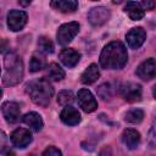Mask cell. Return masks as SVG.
I'll list each match as a JSON object with an SVG mask.
<instances>
[{
  "label": "cell",
  "mask_w": 156,
  "mask_h": 156,
  "mask_svg": "<svg viewBox=\"0 0 156 156\" xmlns=\"http://www.w3.org/2000/svg\"><path fill=\"white\" fill-rule=\"evenodd\" d=\"M110 17H111L110 10L104 6L93 7L88 13V21L94 27H100V26L105 24L110 20Z\"/></svg>",
  "instance_id": "52a82bcc"
},
{
  "label": "cell",
  "mask_w": 156,
  "mask_h": 156,
  "mask_svg": "<svg viewBox=\"0 0 156 156\" xmlns=\"http://www.w3.org/2000/svg\"><path fill=\"white\" fill-rule=\"evenodd\" d=\"M147 145L150 149H156V111L154 113L151 128H150V132L147 135Z\"/></svg>",
  "instance_id": "d4e9b609"
},
{
  "label": "cell",
  "mask_w": 156,
  "mask_h": 156,
  "mask_svg": "<svg viewBox=\"0 0 156 156\" xmlns=\"http://www.w3.org/2000/svg\"><path fill=\"white\" fill-rule=\"evenodd\" d=\"M135 74L147 82V80H151L154 78H156V58H147L145 61H143L135 69Z\"/></svg>",
  "instance_id": "ba28073f"
},
{
  "label": "cell",
  "mask_w": 156,
  "mask_h": 156,
  "mask_svg": "<svg viewBox=\"0 0 156 156\" xmlns=\"http://www.w3.org/2000/svg\"><path fill=\"white\" fill-rule=\"evenodd\" d=\"M43 156H61V151L55 146H49L43 151Z\"/></svg>",
  "instance_id": "4316f807"
},
{
  "label": "cell",
  "mask_w": 156,
  "mask_h": 156,
  "mask_svg": "<svg viewBox=\"0 0 156 156\" xmlns=\"http://www.w3.org/2000/svg\"><path fill=\"white\" fill-rule=\"evenodd\" d=\"M79 32V23L78 22H68L65 24H61L56 33V39L60 45H67L69 44L73 38Z\"/></svg>",
  "instance_id": "277c9868"
},
{
  "label": "cell",
  "mask_w": 156,
  "mask_h": 156,
  "mask_svg": "<svg viewBox=\"0 0 156 156\" xmlns=\"http://www.w3.org/2000/svg\"><path fill=\"white\" fill-rule=\"evenodd\" d=\"M128 61V52L122 41H111L100 54V65L105 69H121Z\"/></svg>",
  "instance_id": "6da1fadb"
},
{
  "label": "cell",
  "mask_w": 156,
  "mask_h": 156,
  "mask_svg": "<svg viewBox=\"0 0 156 156\" xmlns=\"http://www.w3.org/2000/svg\"><path fill=\"white\" fill-rule=\"evenodd\" d=\"M100 77V71H99V67L96 63H91L88 66V68L82 73L80 76V82L83 84H93L95 83Z\"/></svg>",
  "instance_id": "d6986e66"
},
{
  "label": "cell",
  "mask_w": 156,
  "mask_h": 156,
  "mask_svg": "<svg viewBox=\"0 0 156 156\" xmlns=\"http://www.w3.org/2000/svg\"><path fill=\"white\" fill-rule=\"evenodd\" d=\"M58 58L60 61L66 66V67H74L79 60H80V54L74 50V49H62L61 52L58 54Z\"/></svg>",
  "instance_id": "5bb4252c"
},
{
  "label": "cell",
  "mask_w": 156,
  "mask_h": 156,
  "mask_svg": "<svg viewBox=\"0 0 156 156\" xmlns=\"http://www.w3.org/2000/svg\"><path fill=\"white\" fill-rule=\"evenodd\" d=\"M46 76L49 77V79L54 82H60L65 78V71L61 68V66L52 62L49 63V66H46Z\"/></svg>",
  "instance_id": "44dd1931"
},
{
  "label": "cell",
  "mask_w": 156,
  "mask_h": 156,
  "mask_svg": "<svg viewBox=\"0 0 156 156\" xmlns=\"http://www.w3.org/2000/svg\"><path fill=\"white\" fill-rule=\"evenodd\" d=\"M146 39V32L141 28V27H135V28H132L127 34H126V40H127V44L130 49L133 50H136L139 49L144 41Z\"/></svg>",
  "instance_id": "30bf717a"
},
{
  "label": "cell",
  "mask_w": 156,
  "mask_h": 156,
  "mask_svg": "<svg viewBox=\"0 0 156 156\" xmlns=\"http://www.w3.org/2000/svg\"><path fill=\"white\" fill-rule=\"evenodd\" d=\"M143 118H144V112L140 108H133V110L128 111L124 116V119L128 123H133V124L140 123L143 121Z\"/></svg>",
  "instance_id": "7402d4cb"
},
{
  "label": "cell",
  "mask_w": 156,
  "mask_h": 156,
  "mask_svg": "<svg viewBox=\"0 0 156 156\" xmlns=\"http://www.w3.org/2000/svg\"><path fill=\"white\" fill-rule=\"evenodd\" d=\"M77 101H78L79 107L87 113H90V112H93L98 108V101L95 100L94 95L85 88H83L78 91Z\"/></svg>",
  "instance_id": "8992f818"
},
{
  "label": "cell",
  "mask_w": 156,
  "mask_h": 156,
  "mask_svg": "<svg viewBox=\"0 0 156 156\" xmlns=\"http://www.w3.org/2000/svg\"><path fill=\"white\" fill-rule=\"evenodd\" d=\"M60 118L67 126H76V124H78L80 122V113H79V111L77 108L67 105L61 111Z\"/></svg>",
  "instance_id": "4fadbf2b"
},
{
  "label": "cell",
  "mask_w": 156,
  "mask_h": 156,
  "mask_svg": "<svg viewBox=\"0 0 156 156\" xmlns=\"http://www.w3.org/2000/svg\"><path fill=\"white\" fill-rule=\"evenodd\" d=\"M93 1H96V0H93Z\"/></svg>",
  "instance_id": "4dcf8cb0"
},
{
  "label": "cell",
  "mask_w": 156,
  "mask_h": 156,
  "mask_svg": "<svg viewBox=\"0 0 156 156\" xmlns=\"http://www.w3.org/2000/svg\"><path fill=\"white\" fill-rule=\"evenodd\" d=\"M96 91H98V95H99L102 100H105V101L110 100V99H111V96H112L111 85H110L108 83H104V84H101V85L96 89Z\"/></svg>",
  "instance_id": "484cf974"
},
{
  "label": "cell",
  "mask_w": 156,
  "mask_h": 156,
  "mask_svg": "<svg viewBox=\"0 0 156 156\" xmlns=\"http://www.w3.org/2000/svg\"><path fill=\"white\" fill-rule=\"evenodd\" d=\"M124 12L129 16L130 20L133 21H139L144 17L145 15V11H144V7L136 2V1H128L124 6Z\"/></svg>",
  "instance_id": "e0dca14e"
},
{
  "label": "cell",
  "mask_w": 156,
  "mask_h": 156,
  "mask_svg": "<svg viewBox=\"0 0 156 156\" xmlns=\"http://www.w3.org/2000/svg\"><path fill=\"white\" fill-rule=\"evenodd\" d=\"M122 141L129 150H135L140 144V134L135 129L128 128L122 133Z\"/></svg>",
  "instance_id": "9a60e30c"
},
{
  "label": "cell",
  "mask_w": 156,
  "mask_h": 156,
  "mask_svg": "<svg viewBox=\"0 0 156 156\" xmlns=\"http://www.w3.org/2000/svg\"><path fill=\"white\" fill-rule=\"evenodd\" d=\"M51 7L62 13H72L78 9L77 0H51Z\"/></svg>",
  "instance_id": "2e32d148"
},
{
  "label": "cell",
  "mask_w": 156,
  "mask_h": 156,
  "mask_svg": "<svg viewBox=\"0 0 156 156\" xmlns=\"http://www.w3.org/2000/svg\"><path fill=\"white\" fill-rule=\"evenodd\" d=\"M119 94H121V96L126 101H128V102H136V101L141 100L143 90H141V87L139 84L133 83V82H127V83L121 85Z\"/></svg>",
  "instance_id": "5b68a950"
},
{
  "label": "cell",
  "mask_w": 156,
  "mask_h": 156,
  "mask_svg": "<svg viewBox=\"0 0 156 156\" xmlns=\"http://www.w3.org/2000/svg\"><path fill=\"white\" fill-rule=\"evenodd\" d=\"M27 13L21 10H11L7 13V26L9 29L12 32H18L23 29V27L27 23Z\"/></svg>",
  "instance_id": "9c48e42d"
},
{
  "label": "cell",
  "mask_w": 156,
  "mask_h": 156,
  "mask_svg": "<svg viewBox=\"0 0 156 156\" xmlns=\"http://www.w3.org/2000/svg\"><path fill=\"white\" fill-rule=\"evenodd\" d=\"M143 7L146 10H154L156 7V0H140Z\"/></svg>",
  "instance_id": "83f0119b"
},
{
  "label": "cell",
  "mask_w": 156,
  "mask_h": 156,
  "mask_svg": "<svg viewBox=\"0 0 156 156\" xmlns=\"http://www.w3.org/2000/svg\"><path fill=\"white\" fill-rule=\"evenodd\" d=\"M26 91L34 104L41 107H46L54 95V88L45 78L33 80L26 85Z\"/></svg>",
  "instance_id": "3957f363"
},
{
  "label": "cell",
  "mask_w": 156,
  "mask_h": 156,
  "mask_svg": "<svg viewBox=\"0 0 156 156\" xmlns=\"http://www.w3.org/2000/svg\"><path fill=\"white\" fill-rule=\"evenodd\" d=\"M17 1H18V4H20L21 6H23V7L30 5V2H32V0H17Z\"/></svg>",
  "instance_id": "f1b7e54d"
},
{
  "label": "cell",
  "mask_w": 156,
  "mask_h": 156,
  "mask_svg": "<svg viewBox=\"0 0 156 156\" xmlns=\"http://www.w3.org/2000/svg\"><path fill=\"white\" fill-rule=\"evenodd\" d=\"M38 48L40 51L45 54H52L54 52V43L48 38V37H39L38 39Z\"/></svg>",
  "instance_id": "603a6c76"
},
{
  "label": "cell",
  "mask_w": 156,
  "mask_h": 156,
  "mask_svg": "<svg viewBox=\"0 0 156 156\" xmlns=\"http://www.w3.org/2000/svg\"><path fill=\"white\" fill-rule=\"evenodd\" d=\"M22 121H23L24 124H27L34 132L41 130V128L44 126V122H43L41 116L39 113H37V112H28V113H26L23 116Z\"/></svg>",
  "instance_id": "ac0fdd59"
},
{
  "label": "cell",
  "mask_w": 156,
  "mask_h": 156,
  "mask_svg": "<svg viewBox=\"0 0 156 156\" xmlns=\"http://www.w3.org/2000/svg\"><path fill=\"white\" fill-rule=\"evenodd\" d=\"M23 78L22 58L13 51H9L4 57L2 83L5 85H16Z\"/></svg>",
  "instance_id": "7a4b0ae2"
},
{
  "label": "cell",
  "mask_w": 156,
  "mask_h": 156,
  "mask_svg": "<svg viewBox=\"0 0 156 156\" xmlns=\"http://www.w3.org/2000/svg\"><path fill=\"white\" fill-rule=\"evenodd\" d=\"M1 112L7 123H16L21 117V108L13 101H5L1 105Z\"/></svg>",
  "instance_id": "7c38bea8"
},
{
  "label": "cell",
  "mask_w": 156,
  "mask_h": 156,
  "mask_svg": "<svg viewBox=\"0 0 156 156\" xmlns=\"http://www.w3.org/2000/svg\"><path fill=\"white\" fill-rule=\"evenodd\" d=\"M46 67V60L45 56L41 52H34L32 55L30 62H29V71L30 72H39L43 68Z\"/></svg>",
  "instance_id": "ffe728a7"
},
{
  "label": "cell",
  "mask_w": 156,
  "mask_h": 156,
  "mask_svg": "<svg viewBox=\"0 0 156 156\" xmlns=\"http://www.w3.org/2000/svg\"><path fill=\"white\" fill-rule=\"evenodd\" d=\"M73 100H74V96L71 90H61L57 95V102L62 106H67V105L72 104Z\"/></svg>",
  "instance_id": "cb8c5ba5"
},
{
  "label": "cell",
  "mask_w": 156,
  "mask_h": 156,
  "mask_svg": "<svg viewBox=\"0 0 156 156\" xmlns=\"http://www.w3.org/2000/svg\"><path fill=\"white\" fill-rule=\"evenodd\" d=\"M152 95H154V98L156 99V84H155V87H154V89H152Z\"/></svg>",
  "instance_id": "f546056e"
},
{
  "label": "cell",
  "mask_w": 156,
  "mask_h": 156,
  "mask_svg": "<svg viewBox=\"0 0 156 156\" xmlns=\"http://www.w3.org/2000/svg\"><path fill=\"white\" fill-rule=\"evenodd\" d=\"M10 139H11V143L16 147H18V149H24L33 140L32 133L28 129H26V128H17V129H15L12 132Z\"/></svg>",
  "instance_id": "8fae6325"
}]
</instances>
